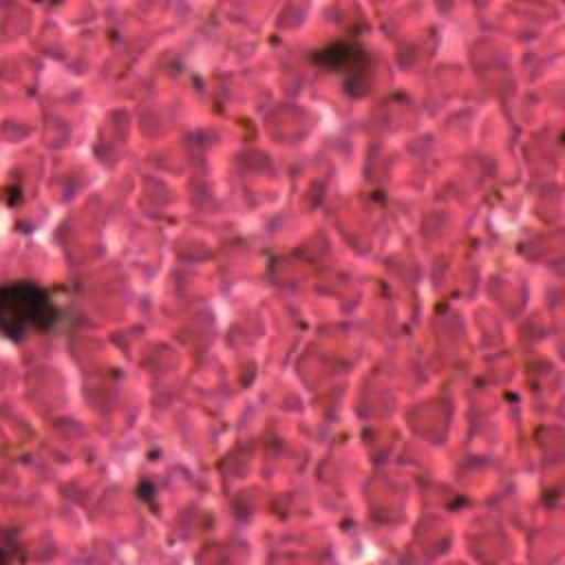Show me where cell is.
Segmentation results:
<instances>
[{"label":"cell","mask_w":565,"mask_h":565,"mask_svg":"<svg viewBox=\"0 0 565 565\" xmlns=\"http://www.w3.org/2000/svg\"><path fill=\"white\" fill-rule=\"evenodd\" d=\"M55 320V307L46 291L35 282L20 280L2 289L0 296V322L2 331L18 340L29 329H46Z\"/></svg>","instance_id":"6da1fadb"}]
</instances>
